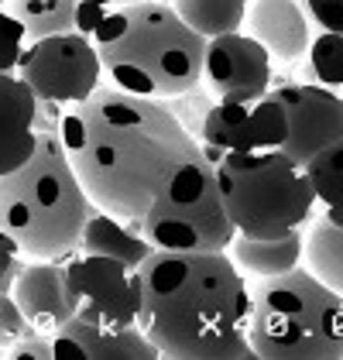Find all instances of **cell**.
Listing matches in <instances>:
<instances>
[{
    "label": "cell",
    "mask_w": 343,
    "mask_h": 360,
    "mask_svg": "<svg viewBox=\"0 0 343 360\" xmlns=\"http://www.w3.org/2000/svg\"><path fill=\"white\" fill-rule=\"evenodd\" d=\"M11 292H14V281H0V299L11 295Z\"/></svg>",
    "instance_id": "1f68e13d"
},
{
    "label": "cell",
    "mask_w": 343,
    "mask_h": 360,
    "mask_svg": "<svg viewBox=\"0 0 343 360\" xmlns=\"http://www.w3.org/2000/svg\"><path fill=\"white\" fill-rule=\"evenodd\" d=\"M227 250L237 261V268H244L251 275H282V271L299 268L302 250H306V233L302 230H292L285 237H244V233H237Z\"/></svg>",
    "instance_id": "ac0fdd59"
},
{
    "label": "cell",
    "mask_w": 343,
    "mask_h": 360,
    "mask_svg": "<svg viewBox=\"0 0 343 360\" xmlns=\"http://www.w3.org/2000/svg\"><path fill=\"white\" fill-rule=\"evenodd\" d=\"M25 49H28V34L21 28V21L7 11V4L0 0V72H14Z\"/></svg>",
    "instance_id": "d4e9b609"
},
{
    "label": "cell",
    "mask_w": 343,
    "mask_h": 360,
    "mask_svg": "<svg viewBox=\"0 0 343 360\" xmlns=\"http://www.w3.org/2000/svg\"><path fill=\"white\" fill-rule=\"evenodd\" d=\"M175 14L200 31L202 38H220L230 31L244 28V14H247V0H169Z\"/></svg>",
    "instance_id": "ffe728a7"
},
{
    "label": "cell",
    "mask_w": 343,
    "mask_h": 360,
    "mask_svg": "<svg viewBox=\"0 0 343 360\" xmlns=\"http://www.w3.org/2000/svg\"><path fill=\"white\" fill-rule=\"evenodd\" d=\"M302 7L323 31L343 34V0H302Z\"/></svg>",
    "instance_id": "83f0119b"
},
{
    "label": "cell",
    "mask_w": 343,
    "mask_h": 360,
    "mask_svg": "<svg viewBox=\"0 0 343 360\" xmlns=\"http://www.w3.org/2000/svg\"><path fill=\"white\" fill-rule=\"evenodd\" d=\"M7 357H14V360H52L56 357L52 333H41V330H34V326H28L18 340H11Z\"/></svg>",
    "instance_id": "484cf974"
},
{
    "label": "cell",
    "mask_w": 343,
    "mask_h": 360,
    "mask_svg": "<svg viewBox=\"0 0 343 360\" xmlns=\"http://www.w3.org/2000/svg\"><path fill=\"white\" fill-rule=\"evenodd\" d=\"M28 323L41 333H56L62 323L72 319V305L65 292V261H38L28 257L21 275L14 278L11 292Z\"/></svg>",
    "instance_id": "9a60e30c"
},
{
    "label": "cell",
    "mask_w": 343,
    "mask_h": 360,
    "mask_svg": "<svg viewBox=\"0 0 343 360\" xmlns=\"http://www.w3.org/2000/svg\"><path fill=\"white\" fill-rule=\"evenodd\" d=\"M14 72L28 83L38 100H56L62 107L83 103L86 96H93L103 86L100 52L93 38H86L79 31L28 41Z\"/></svg>",
    "instance_id": "ba28073f"
},
{
    "label": "cell",
    "mask_w": 343,
    "mask_h": 360,
    "mask_svg": "<svg viewBox=\"0 0 343 360\" xmlns=\"http://www.w3.org/2000/svg\"><path fill=\"white\" fill-rule=\"evenodd\" d=\"M244 34L282 62H295L309 52V14L299 0H247Z\"/></svg>",
    "instance_id": "5bb4252c"
},
{
    "label": "cell",
    "mask_w": 343,
    "mask_h": 360,
    "mask_svg": "<svg viewBox=\"0 0 343 360\" xmlns=\"http://www.w3.org/2000/svg\"><path fill=\"white\" fill-rule=\"evenodd\" d=\"M309 182H313L316 202H323V217L343 230V138L326 144L319 155L309 158Z\"/></svg>",
    "instance_id": "44dd1931"
},
{
    "label": "cell",
    "mask_w": 343,
    "mask_h": 360,
    "mask_svg": "<svg viewBox=\"0 0 343 360\" xmlns=\"http://www.w3.org/2000/svg\"><path fill=\"white\" fill-rule=\"evenodd\" d=\"M155 250V244L144 237V220H117L114 213L96 210L83 226L79 254H107L124 261L127 268H141V261Z\"/></svg>",
    "instance_id": "e0dca14e"
},
{
    "label": "cell",
    "mask_w": 343,
    "mask_h": 360,
    "mask_svg": "<svg viewBox=\"0 0 343 360\" xmlns=\"http://www.w3.org/2000/svg\"><path fill=\"white\" fill-rule=\"evenodd\" d=\"M25 264H28V261H25V254L18 248V240L0 230V281H14V278L21 275Z\"/></svg>",
    "instance_id": "f1b7e54d"
},
{
    "label": "cell",
    "mask_w": 343,
    "mask_h": 360,
    "mask_svg": "<svg viewBox=\"0 0 343 360\" xmlns=\"http://www.w3.org/2000/svg\"><path fill=\"white\" fill-rule=\"evenodd\" d=\"M213 103H216V100H213V93H209L206 86H193V89H186V93L165 100V107L175 113V120H179L196 141H200L202 120H206V113L213 110Z\"/></svg>",
    "instance_id": "cb8c5ba5"
},
{
    "label": "cell",
    "mask_w": 343,
    "mask_h": 360,
    "mask_svg": "<svg viewBox=\"0 0 343 360\" xmlns=\"http://www.w3.org/2000/svg\"><path fill=\"white\" fill-rule=\"evenodd\" d=\"M202 86L216 103H251L271 93V56L251 34L230 31L206 41Z\"/></svg>",
    "instance_id": "30bf717a"
},
{
    "label": "cell",
    "mask_w": 343,
    "mask_h": 360,
    "mask_svg": "<svg viewBox=\"0 0 343 360\" xmlns=\"http://www.w3.org/2000/svg\"><path fill=\"white\" fill-rule=\"evenodd\" d=\"M58 360H155L162 357L158 347L148 340L141 326H96L86 323L79 316H72L69 323H62L52 333Z\"/></svg>",
    "instance_id": "4fadbf2b"
},
{
    "label": "cell",
    "mask_w": 343,
    "mask_h": 360,
    "mask_svg": "<svg viewBox=\"0 0 343 360\" xmlns=\"http://www.w3.org/2000/svg\"><path fill=\"white\" fill-rule=\"evenodd\" d=\"M7 11L21 21L28 41L76 31V11L83 0H4Z\"/></svg>",
    "instance_id": "d6986e66"
},
{
    "label": "cell",
    "mask_w": 343,
    "mask_h": 360,
    "mask_svg": "<svg viewBox=\"0 0 343 360\" xmlns=\"http://www.w3.org/2000/svg\"><path fill=\"white\" fill-rule=\"evenodd\" d=\"M62 113H65L62 103H56V100H38V110H34V134H58Z\"/></svg>",
    "instance_id": "f546056e"
},
{
    "label": "cell",
    "mask_w": 343,
    "mask_h": 360,
    "mask_svg": "<svg viewBox=\"0 0 343 360\" xmlns=\"http://www.w3.org/2000/svg\"><path fill=\"white\" fill-rule=\"evenodd\" d=\"M93 45L110 83L127 93L169 100L202 83L206 38L169 0L114 7L93 31Z\"/></svg>",
    "instance_id": "3957f363"
},
{
    "label": "cell",
    "mask_w": 343,
    "mask_h": 360,
    "mask_svg": "<svg viewBox=\"0 0 343 360\" xmlns=\"http://www.w3.org/2000/svg\"><path fill=\"white\" fill-rule=\"evenodd\" d=\"M38 96L18 72H0V175L14 172L34 155Z\"/></svg>",
    "instance_id": "2e32d148"
},
{
    "label": "cell",
    "mask_w": 343,
    "mask_h": 360,
    "mask_svg": "<svg viewBox=\"0 0 343 360\" xmlns=\"http://www.w3.org/2000/svg\"><path fill=\"white\" fill-rule=\"evenodd\" d=\"M271 96L288 117L282 151L299 165H309L313 155L343 138V96H337V89L319 83H282L271 89Z\"/></svg>",
    "instance_id": "8fae6325"
},
{
    "label": "cell",
    "mask_w": 343,
    "mask_h": 360,
    "mask_svg": "<svg viewBox=\"0 0 343 360\" xmlns=\"http://www.w3.org/2000/svg\"><path fill=\"white\" fill-rule=\"evenodd\" d=\"M138 326L162 357H254L247 340L251 285L227 250L155 248L138 268Z\"/></svg>",
    "instance_id": "7a4b0ae2"
},
{
    "label": "cell",
    "mask_w": 343,
    "mask_h": 360,
    "mask_svg": "<svg viewBox=\"0 0 343 360\" xmlns=\"http://www.w3.org/2000/svg\"><path fill=\"white\" fill-rule=\"evenodd\" d=\"M65 292L72 316L96 326H138L141 275L107 254H76L65 261Z\"/></svg>",
    "instance_id": "9c48e42d"
},
{
    "label": "cell",
    "mask_w": 343,
    "mask_h": 360,
    "mask_svg": "<svg viewBox=\"0 0 343 360\" xmlns=\"http://www.w3.org/2000/svg\"><path fill=\"white\" fill-rule=\"evenodd\" d=\"M309 69H313L319 86L340 89L343 86V34L323 31L319 38L309 41Z\"/></svg>",
    "instance_id": "603a6c76"
},
{
    "label": "cell",
    "mask_w": 343,
    "mask_h": 360,
    "mask_svg": "<svg viewBox=\"0 0 343 360\" xmlns=\"http://www.w3.org/2000/svg\"><path fill=\"white\" fill-rule=\"evenodd\" d=\"M58 141L96 210L117 220H144L172 179L202 158L165 100L100 86L62 113Z\"/></svg>",
    "instance_id": "6da1fadb"
},
{
    "label": "cell",
    "mask_w": 343,
    "mask_h": 360,
    "mask_svg": "<svg viewBox=\"0 0 343 360\" xmlns=\"http://www.w3.org/2000/svg\"><path fill=\"white\" fill-rule=\"evenodd\" d=\"M96 4H103L107 11H114V7H131V4H151V0H96Z\"/></svg>",
    "instance_id": "4dcf8cb0"
},
{
    "label": "cell",
    "mask_w": 343,
    "mask_h": 360,
    "mask_svg": "<svg viewBox=\"0 0 343 360\" xmlns=\"http://www.w3.org/2000/svg\"><path fill=\"white\" fill-rule=\"evenodd\" d=\"M28 326L31 323H28V316L21 312L18 299H14V295H4V299H0V350H7L11 340H18Z\"/></svg>",
    "instance_id": "4316f807"
},
{
    "label": "cell",
    "mask_w": 343,
    "mask_h": 360,
    "mask_svg": "<svg viewBox=\"0 0 343 360\" xmlns=\"http://www.w3.org/2000/svg\"><path fill=\"white\" fill-rule=\"evenodd\" d=\"M227 217L244 237H285L309 223L316 193L306 165L282 148L230 151L216 165Z\"/></svg>",
    "instance_id": "8992f818"
},
{
    "label": "cell",
    "mask_w": 343,
    "mask_h": 360,
    "mask_svg": "<svg viewBox=\"0 0 343 360\" xmlns=\"http://www.w3.org/2000/svg\"><path fill=\"white\" fill-rule=\"evenodd\" d=\"M144 237L162 250H227L237 226L206 158L182 168L172 186L144 213Z\"/></svg>",
    "instance_id": "52a82bcc"
},
{
    "label": "cell",
    "mask_w": 343,
    "mask_h": 360,
    "mask_svg": "<svg viewBox=\"0 0 343 360\" xmlns=\"http://www.w3.org/2000/svg\"><path fill=\"white\" fill-rule=\"evenodd\" d=\"M302 257L309 261V271H313L323 285H330L333 292L343 295V230L340 226H333L326 217L316 220L313 226H309Z\"/></svg>",
    "instance_id": "7402d4cb"
},
{
    "label": "cell",
    "mask_w": 343,
    "mask_h": 360,
    "mask_svg": "<svg viewBox=\"0 0 343 360\" xmlns=\"http://www.w3.org/2000/svg\"><path fill=\"white\" fill-rule=\"evenodd\" d=\"M96 213L58 134H38L34 155L0 175V230L25 257L72 261L86 220Z\"/></svg>",
    "instance_id": "277c9868"
},
{
    "label": "cell",
    "mask_w": 343,
    "mask_h": 360,
    "mask_svg": "<svg viewBox=\"0 0 343 360\" xmlns=\"http://www.w3.org/2000/svg\"><path fill=\"white\" fill-rule=\"evenodd\" d=\"M288 138V117L282 103L268 93L251 103H213L202 120L200 144L230 151H268L282 148Z\"/></svg>",
    "instance_id": "7c38bea8"
},
{
    "label": "cell",
    "mask_w": 343,
    "mask_h": 360,
    "mask_svg": "<svg viewBox=\"0 0 343 360\" xmlns=\"http://www.w3.org/2000/svg\"><path fill=\"white\" fill-rule=\"evenodd\" d=\"M247 340L264 360L343 357V295L309 268L264 275L251 285Z\"/></svg>",
    "instance_id": "5b68a950"
}]
</instances>
